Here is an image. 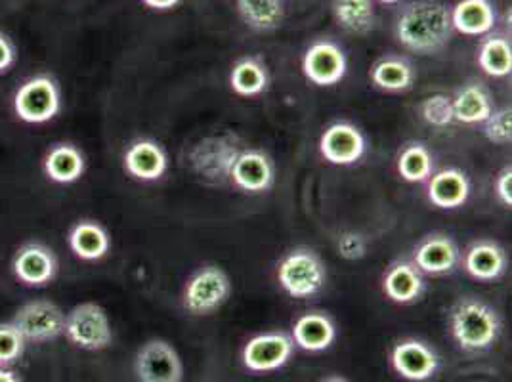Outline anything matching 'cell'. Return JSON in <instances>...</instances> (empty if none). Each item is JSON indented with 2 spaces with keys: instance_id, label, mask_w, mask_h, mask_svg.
<instances>
[{
  "instance_id": "8",
  "label": "cell",
  "mask_w": 512,
  "mask_h": 382,
  "mask_svg": "<svg viewBox=\"0 0 512 382\" xmlns=\"http://www.w3.org/2000/svg\"><path fill=\"white\" fill-rule=\"evenodd\" d=\"M12 323L20 329L27 342L44 344L64 335L65 314L56 302L39 298L20 306Z\"/></svg>"
},
{
  "instance_id": "12",
  "label": "cell",
  "mask_w": 512,
  "mask_h": 382,
  "mask_svg": "<svg viewBox=\"0 0 512 382\" xmlns=\"http://www.w3.org/2000/svg\"><path fill=\"white\" fill-rule=\"evenodd\" d=\"M295 352V342L285 333H262L249 340L243 348V365L253 373L278 371Z\"/></svg>"
},
{
  "instance_id": "37",
  "label": "cell",
  "mask_w": 512,
  "mask_h": 382,
  "mask_svg": "<svg viewBox=\"0 0 512 382\" xmlns=\"http://www.w3.org/2000/svg\"><path fill=\"white\" fill-rule=\"evenodd\" d=\"M16 58H18L16 46L4 33H0V75L8 73L14 67Z\"/></svg>"
},
{
  "instance_id": "15",
  "label": "cell",
  "mask_w": 512,
  "mask_h": 382,
  "mask_svg": "<svg viewBox=\"0 0 512 382\" xmlns=\"http://www.w3.org/2000/svg\"><path fill=\"white\" fill-rule=\"evenodd\" d=\"M230 180L235 188L245 193H262L270 190L276 180V165L260 149H241L235 159Z\"/></svg>"
},
{
  "instance_id": "32",
  "label": "cell",
  "mask_w": 512,
  "mask_h": 382,
  "mask_svg": "<svg viewBox=\"0 0 512 382\" xmlns=\"http://www.w3.org/2000/svg\"><path fill=\"white\" fill-rule=\"evenodd\" d=\"M25 346L27 340L12 321L0 323V365L10 367L22 360Z\"/></svg>"
},
{
  "instance_id": "14",
  "label": "cell",
  "mask_w": 512,
  "mask_h": 382,
  "mask_svg": "<svg viewBox=\"0 0 512 382\" xmlns=\"http://www.w3.org/2000/svg\"><path fill=\"white\" fill-rule=\"evenodd\" d=\"M392 369L406 381L423 382L434 377L440 367L438 354L427 342L417 339L400 340L390 352Z\"/></svg>"
},
{
  "instance_id": "2",
  "label": "cell",
  "mask_w": 512,
  "mask_h": 382,
  "mask_svg": "<svg viewBox=\"0 0 512 382\" xmlns=\"http://www.w3.org/2000/svg\"><path fill=\"white\" fill-rule=\"evenodd\" d=\"M497 310L480 298H459L449 312V331L455 344L469 354L486 352L501 337Z\"/></svg>"
},
{
  "instance_id": "21",
  "label": "cell",
  "mask_w": 512,
  "mask_h": 382,
  "mask_svg": "<svg viewBox=\"0 0 512 382\" xmlns=\"http://www.w3.org/2000/svg\"><path fill=\"white\" fill-rule=\"evenodd\" d=\"M383 291L398 304H411L425 293V279L413 262L398 260L384 272Z\"/></svg>"
},
{
  "instance_id": "5",
  "label": "cell",
  "mask_w": 512,
  "mask_h": 382,
  "mask_svg": "<svg viewBox=\"0 0 512 382\" xmlns=\"http://www.w3.org/2000/svg\"><path fill=\"white\" fill-rule=\"evenodd\" d=\"M65 339L86 352L106 350L113 329L106 310L96 302H81L65 314Z\"/></svg>"
},
{
  "instance_id": "27",
  "label": "cell",
  "mask_w": 512,
  "mask_h": 382,
  "mask_svg": "<svg viewBox=\"0 0 512 382\" xmlns=\"http://www.w3.org/2000/svg\"><path fill=\"white\" fill-rule=\"evenodd\" d=\"M243 23L258 33L276 31L285 18L283 0H235Z\"/></svg>"
},
{
  "instance_id": "10",
  "label": "cell",
  "mask_w": 512,
  "mask_h": 382,
  "mask_svg": "<svg viewBox=\"0 0 512 382\" xmlns=\"http://www.w3.org/2000/svg\"><path fill=\"white\" fill-rule=\"evenodd\" d=\"M58 258L54 251L41 241H29L22 245L12 258V274L31 289L50 285L58 276Z\"/></svg>"
},
{
  "instance_id": "13",
  "label": "cell",
  "mask_w": 512,
  "mask_h": 382,
  "mask_svg": "<svg viewBox=\"0 0 512 382\" xmlns=\"http://www.w3.org/2000/svg\"><path fill=\"white\" fill-rule=\"evenodd\" d=\"M365 149H367L365 136L362 130L352 123H346V121L333 123L321 134V157L331 165H341V167L354 165L365 155Z\"/></svg>"
},
{
  "instance_id": "17",
  "label": "cell",
  "mask_w": 512,
  "mask_h": 382,
  "mask_svg": "<svg viewBox=\"0 0 512 382\" xmlns=\"http://www.w3.org/2000/svg\"><path fill=\"white\" fill-rule=\"evenodd\" d=\"M123 167L136 180L155 182L169 169V157L163 146L155 140L138 138L125 149Z\"/></svg>"
},
{
  "instance_id": "4",
  "label": "cell",
  "mask_w": 512,
  "mask_h": 382,
  "mask_svg": "<svg viewBox=\"0 0 512 382\" xmlns=\"http://www.w3.org/2000/svg\"><path fill=\"white\" fill-rule=\"evenodd\" d=\"M278 281L289 297H314L327 283V266L316 251L297 247L279 260Z\"/></svg>"
},
{
  "instance_id": "26",
  "label": "cell",
  "mask_w": 512,
  "mask_h": 382,
  "mask_svg": "<svg viewBox=\"0 0 512 382\" xmlns=\"http://www.w3.org/2000/svg\"><path fill=\"white\" fill-rule=\"evenodd\" d=\"M373 85L386 92H406L415 83V69L400 56H384L371 67Z\"/></svg>"
},
{
  "instance_id": "33",
  "label": "cell",
  "mask_w": 512,
  "mask_h": 382,
  "mask_svg": "<svg viewBox=\"0 0 512 382\" xmlns=\"http://www.w3.org/2000/svg\"><path fill=\"white\" fill-rule=\"evenodd\" d=\"M419 113L425 119V123L432 127L446 128L455 121L453 102L446 94H432L425 98L419 106Z\"/></svg>"
},
{
  "instance_id": "31",
  "label": "cell",
  "mask_w": 512,
  "mask_h": 382,
  "mask_svg": "<svg viewBox=\"0 0 512 382\" xmlns=\"http://www.w3.org/2000/svg\"><path fill=\"white\" fill-rule=\"evenodd\" d=\"M398 174L409 184H423L434 172V157L421 142H411L398 155Z\"/></svg>"
},
{
  "instance_id": "25",
  "label": "cell",
  "mask_w": 512,
  "mask_h": 382,
  "mask_svg": "<svg viewBox=\"0 0 512 382\" xmlns=\"http://www.w3.org/2000/svg\"><path fill=\"white\" fill-rule=\"evenodd\" d=\"M451 102L455 121L463 125H480L493 113L490 92L480 83L463 86L455 98H451Z\"/></svg>"
},
{
  "instance_id": "23",
  "label": "cell",
  "mask_w": 512,
  "mask_h": 382,
  "mask_svg": "<svg viewBox=\"0 0 512 382\" xmlns=\"http://www.w3.org/2000/svg\"><path fill=\"white\" fill-rule=\"evenodd\" d=\"M465 270L470 276L480 281H493L505 274L507 270V253L501 245L490 239H482L472 243L465 253Z\"/></svg>"
},
{
  "instance_id": "1",
  "label": "cell",
  "mask_w": 512,
  "mask_h": 382,
  "mask_svg": "<svg viewBox=\"0 0 512 382\" xmlns=\"http://www.w3.org/2000/svg\"><path fill=\"white\" fill-rule=\"evenodd\" d=\"M394 37L413 54H434L453 37L451 10L440 0L411 2L394 22Z\"/></svg>"
},
{
  "instance_id": "34",
  "label": "cell",
  "mask_w": 512,
  "mask_h": 382,
  "mask_svg": "<svg viewBox=\"0 0 512 382\" xmlns=\"http://www.w3.org/2000/svg\"><path fill=\"white\" fill-rule=\"evenodd\" d=\"M482 125H484V134L491 144H495V146L511 144L512 113L509 107L493 111Z\"/></svg>"
},
{
  "instance_id": "28",
  "label": "cell",
  "mask_w": 512,
  "mask_h": 382,
  "mask_svg": "<svg viewBox=\"0 0 512 382\" xmlns=\"http://www.w3.org/2000/svg\"><path fill=\"white\" fill-rule=\"evenodd\" d=\"M333 16L344 31L367 35L375 29L377 14L373 0H333Z\"/></svg>"
},
{
  "instance_id": "30",
  "label": "cell",
  "mask_w": 512,
  "mask_h": 382,
  "mask_svg": "<svg viewBox=\"0 0 512 382\" xmlns=\"http://www.w3.org/2000/svg\"><path fill=\"white\" fill-rule=\"evenodd\" d=\"M478 65H480V69L486 75L495 77V79L511 75V41L507 37H503V35H490L484 43L480 44Z\"/></svg>"
},
{
  "instance_id": "18",
  "label": "cell",
  "mask_w": 512,
  "mask_h": 382,
  "mask_svg": "<svg viewBox=\"0 0 512 382\" xmlns=\"http://www.w3.org/2000/svg\"><path fill=\"white\" fill-rule=\"evenodd\" d=\"M86 161L83 151L69 144L60 142L46 151L43 159L44 176L58 186H69L83 178Z\"/></svg>"
},
{
  "instance_id": "41",
  "label": "cell",
  "mask_w": 512,
  "mask_h": 382,
  "mask_svg": "<svg viewBox=\"0 0 512 382\" xmlns=\"http://www.w3.org/2000/svg\"><path fill=\"white\" fill-rule=\"evenodd\" d=\"M379 2H383V4H398V2H402V0H379Z\"/></svg>"
},
{
  "instance_id": "22",
  "label": "cell",
  "mask_w": 512,
  "mask_h": 382,
  "mask_svg": "<svg viewBox=\"0 0 512 382\" xmlns=\"http://www.w3.org/2000/svg\"><path fill=\"white\" fill-rule=\"evenodd\" d=\"M291 339L306 352H323L337 339V327L327 314L308 312L295 321Z\"/></svg>"
},
{
  "instance_id": "7",
  "label": "cell",
  "mask_w": 512,
  "mask_h": 382,
  "mask_svg": "<svg viewBox=\"0 0 512 382\" xmlns=\"http://www.w3.org/2000/svg\"><path fill=\"white\" fill-rule=\"evenodd\" d=\"M241 153L237 138L207 136L199 140L190 151V165L193 172L211 184H224L230 180L235 159Z\"/></svg>"
},
{
  "instance_id": "20",
  "label": "cell",
  "mask_w": 512,
  "mask_h": 382,
  "mask_svg": "<svg viewBox=\"0 0 512 382\" xmlns=\"http://www.w3.org/2000/svg\"><path fill=\"white\" fill-rule=\"evenodd\" d=\"M497 23L495 4L491 0H459L451 8L453 31L467 37H482L493 31Z\"/></svg>"
},
{
  "instance_id": "11",
  "label": "cell",
  "mask_w": 512,
  "mask_h": 382,
  "mask_svg": "<svg viewBox=\"0 0 512 382\" xmlns=\"http://www.w3.org/2000/svg\"><path fill=\"white\" fill-rule=\"evenodd\" d=\"M304 77L316 86H335L348 71V60L341 46L333 41H316L302 58Z\"/></svg>"
},
{
  "instance_id": "35",
  "label": "cell",
  "mask_w": 512,
  "mask_h": 382,
  "mask_svg": "<svg viewBox=\"0 0 512 382\" xmlns=\"http://www.w3.org/2000/svg\"><path fill=\"white\" fill-rule=\"evenodd\" d=\"M337 251L346 260H360L367 253V241L362 234L342 232L337 239Z\"/></svg>"
},
{
  "instance_id": "19",
  "label": "cell",
  "mask_w": 512,
  "mask_h": 382,
  "mask_svg": "<svg viewBox=\"0 0 512 382\" xmlns=\"http://www.w3.org/2000/svg\"><path fill=\"white\" fill-rule=\"evenodd\" d=\"M428 182V201L438 207L453 211L469 201V176L461 169H444L432 174Z\"/></svg>"
},
{
  "instance_id": "6",
  "label": "cell",
  "mask_w": 512,
  "mask_h": 382,
  "mask_svg": "<svg viewBox=\"0 0 512 382\" xmlns=\"http://www.w3.org/2000/svg\"><path fill=\"white\" fill-rule=\"evenodd\" d=\"M232 295V279L220 266H203L184 287V306L193 316H209Z\"/></svg>"
},
{
  "instance_id": "29",
  "label": "cell",
  "mask_w": 512,
  "mask_h": 382,
  "mask_svg": "<svg viewBox=\"0 0 512 382\" xmlns=\"http://www.w3.org/2000/svg\"><path fill=\"white\" fill-rule=\"evenodd\" d=\"M270 83L268 69L262 64V60L247 56L235 62L230 71V86L237 96L253 98L260 96Z\"/></svg>"
},
{
  "instance_id": "39",
  "label": "cell",
  "mask_w": 512,
  "mask_h": 382,
  "mask_svg": "<svg viewBox=\"0 0 512 382\" xmlns=\"http://www.w3.org/2000/svg\"><path fill=\"white\" fill-rule=\"evenodd\" d=\"M0 382H22L20 377L10 369V367H4L0 365Z\"/></svg>"
},
{
  "instance_id": "40",
  "label": "cell",
  "mask_w": 512,
  "mask_h": 382,
  "mask_svg": "<svg viewBox=\"0 0 512 382\" xmlns=\"http://www.w3.org/2000/svg\"><path fill=\"white\" fill-rule=\"evenodd\" d=\"M323 382H348L346 379H342V377H329V379H325Z\"/></svg>"
},
{
  "instance_id": "36",
  "label": "cell",
  "mask_w": 512,
  "mask_h": 382,
  "mask_svg": "<svg viewBox=\"0 0 512 382\" xmlns=\"http://www.w3.org/2000/svg\"><path fill=\"white\" fill-rule=\"evenodd\" d=\"M495 195L503 207H512V170L511 167L501 170L495 180Z\"/></svg>"
},
{
  "instance_id": "3",
  "label": "cell",
  "mask_w": 512,
  "mask_h": 382,
  "mask_svg": "<svg viewBox=\"0 0 512 382\" xmlns=\"http://www.w3.org/2000/svg\"><path fill=\"white\" fill-rule=\"evenodd\" d=\"M14 115L25 125H46L62 111V88L46 73L29 77L12 100Z\"/></svg>"
},
{
  "instance_id": "38",
  "label": "cell",
  "mask_w": 512,
  "mask_h": 382,
  "mask_svg": "<svg viewBox=\"0 0 512 382\" xmlns=\"http://www.w3.org/2000/svg\"><path fill=\"white\" fill-rule=\"evenodd\" d=\"M148 8L151 10H159V12H167V10H172V8H176L182 0H142Z\"/></svg>"
},
{
  "instance_id": "9",
  "label": "cell",
  "mask_w": 512,
  "mask_h": 382,
  "mask_svg": "<svg viewBox=\"0 0 512 382\" xmlns=\"http://www.w3.org/2000/svg\"><path fill=\"white\" fill-rule=\"evenodd\" d=\"M136 377L140 382H182L184 365L167 340H148L136 354Z\"/></svg>"
},
{
  "instance_id": "16",
  "label": "cell",
  "mask_w": 512,
  "mask_h": 382,
  "mask_svg": "<svg viewBox=\"0 0 512 382\" xmlns=\"http://www.w3.org/2000/svg\"><path fill=\"white\" fill-rule=\"evenodd\" d=\"M461 262L457 243L444 234L427 235L413 251V264L421 274L446 276Z\"/></svg>"
},
{
  "instance_id": "24",
  "label": "cell",
  "mask_w": 512,
  "mask_h": 382,
  "mask_svg": "<svg viewBox=\"0 0 512 382\" xmlns=\"http://www.w3.org/2000/svg\"><path fill=\"white\" fill-rule=\"evenodd\" d=\"M67 243H69L71 253L85 262L102 260L111 249L109 232L100 222H94V220L77 222L69 230Z\"/></svg>"
}]
</instances>
